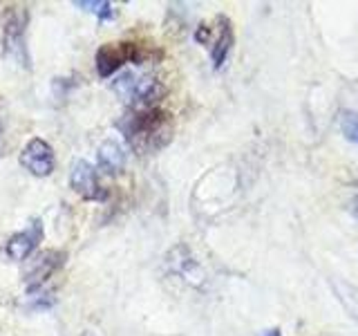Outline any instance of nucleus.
Returning a JSON list of instances; mask_svg holds the SVG:
<instances>
[{
  "instance_id": "f257e3e1",
  "label": "nucleus",
  "mask_w": 358,
  "mask_h": 336,
  "mask_svg": "<svg viewBox=\"0 0 358 336\" xmlns=\"http://www.w3.org/2000/svg\"><path fill=\"white\" fill-rule=\"evenodd\" d=\"M121 130L130 146L141 155L162 150L173 139V117L162 108L130 110V115L121 121Z\"/></svg>"
},
{
  "instance_id": "f03ea898",
  "label": "nucleus",
  "mask_w": 358,
  "mask_h": 336,
  "mask_svg": "<svg viewBox=\"0 0 358 336\" xmlns=\"http://www.w3.org/2000/svg\"><path fill=\"white\" fill-rule=\"evenodd\" d=\"M27 22L29 11L27 7L9 5L3 11V52L9 59H14L22 67H31L29 52H27Z\"/></svg>"
},
{
  "instance_id": "7ed1b4c3",
  "label": "nucleus",
  "mask_w": 358,
  "mask_h": 336,
  "mask_svg": "<svg viewBox=\"0 0 358 336\" xmlns=\"http://www.w3.org/2000/svg\"><path fill=\"white\" fill-rule=\"evenodd\" d=\"M145 54L137 43H108L96 52V70L101 76H112L121 65L141 63Z\"/></svg>"
},
{
  "instance_id": "20e7f679",
  "label": "nucleus",
  "mask_w": 358,
  "mask_h": 336,
  "mask_svg": "<svg viewBox=\"0 0 358 336\" xmlns=\"http://www.w3.org/2000/svg\"><path fill=\"white\" fill-rule=\"evenodd\" d=\"M20 164L36 177L52 175V171H54V150H52V146L45 139H38V137L29 139L27 146L20 153Z\"/></svg>"
},
{
  "instance_id": "39448f33",
  "label": "nucleus",
  "mask_w": 358,
  "mask_h": 336,
  "mask_svg": "<svg viewBox=\"0 0 358 336\" xmlns=\"http://www.w3.org/2000/svg\"><path fill=\"white\" fill-rule=\"evenodd\" d=\"M70 186L83 200H106V188L99 184L94 166L85 160H76L70 171Z\"/></svg>"
},
{
  "instance_id": "423d86ee",
  "label": "nucleus",
  "mask_w": 358,
  "mask_h": 336,
  "mask_svg": "<svg viewBox=\"0 0 358 336\" xmlns=\"http://www.w3.org/2000/svg\"><path fill=\"white\" fill-rule=\"evenodd\" d=\"M43 240V222L41 220H31L27 224L25 231H20L16 235H11L5 251L7 255L11 258V260H27V258L36 251L38 242Z\"/></svg>"
},
{
  "instance_id": "0eeeda50",
  "label": "nucleus",
  "mask_w": 358,
  "mask_h": 336,
  "mask_svg": "<svg viewBox=\"0 0 358 336\" xmlns=\"http://www.w3.org/2000/svg\"><path fill=\"white\" fill-rule=\"evenodd\" d=\"M96 168L106 175H121L126 168V148L121 146L119 139L110 137L99 146L96 150Z\"/></svg>"
},
{
  "instance_id": "6e6552de",
  "label": "nucleus",
  "mask_w": 358,
  "mask_h": 336,
  "mask_svg": "<svg viewBox=\"0 0 358 336\" xmlns=\"http://www.w3.org/2000/svg\"><path fill=\"white\" fill-rule=\"evenodd\" d=\"M61 262H63V253H59V251H43V253H38L36 262H34L31 269L27 272V289L31 291V289L41 287L45 280H48L56 272V269L61 267Z\"/></svg>"
},
{
  "instance_id": "1a4fd4ad",
  "label": "nucleus",
  "mask_w": 358,
  "mask_h": 336,
  "mask_svg": "<svg viewBox=\"0 0 358 336\" xmlns=\"http://www.w3.org/2000/svg\"><path fill=\"white\" fill-rule=\"evenodd\" d=\"M217 22H220V31L210 45V56H213V65L222 67L224 63H227L231 48H233V27H231V20L224 18V16H220Z\"/></svg>"
},
{
  "instance_id": "9d476101",
  "label": "nucleus",
  "mask_w": 358,
  "mask_h": 336,
  "mask_svg": "<svg viewBox=\"0 0 358 336\" xmlns=\"http://www.w3.org/2000/svg\"><path fill=\"white\" fill-rule=\"evenodd\" d=\"M338 126H341V132L345 134V139L358 146V112H354V110H341Z\"/></svg>"
},
{
  "instance_id": "9b49d317",
  "label": "nucleus",
  "mask_w": 358,
  "mask_h": 336,
  "mask_svg": "<svg viewBox=\"0 0 358 336\" xmlns=\"http://www.w3.org/2000/svg\"><path fill=\"white\" fill-rule=\"evenodd\" d=\"M74 7H81L85 11H92L101 20H110L115 18V7L106 0H74Z\"/></svg>"
},
{
  "instance_id": "f8f14e48",
  "label": "nucleus",
  "mask_w": 358,
  "mask_h": 336,
  "mask_svg": "<svg viewBox=\"0 0 358 336\" xmlns=\"http://www.w3.org/2000/svg\"><path fill=\"white\" fill-rule=\"evenodd\" d=\"M352 211H354V216L358 220V197H354V202H352Z\"/></svg>"
}]
</instances>
